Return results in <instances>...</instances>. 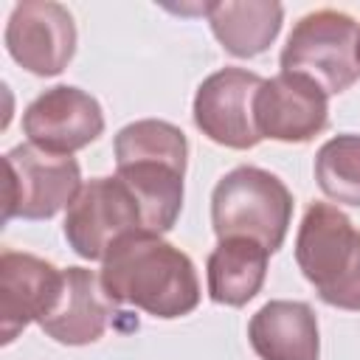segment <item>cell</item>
I'll return each instance as SVG.
<instances>
[{"mask_svg":"<svg viewBox=\"0 0 360 360\" xmlns=\"http://www.w3.org/2000/svg\"><path fill=\"white\" fill-rule=\"evenodd\" d=\"M98 276L115 304H129L160 321L183 318L200 304L194 262L158 233H132L112 245Z\"/></svg>","mask_w":360,"mask_h":360,"instance_id":"6da1fadb","label":"cell"},{"mask_svg":"<svg viewBox=\"0 0 360 360\" xmlns=\"http://www.w3.org/2000/svg\"><path fill=\"white\" fill-rule=\"evenodd\" d=\"M115 174L129 186L143 211L149 233L174 228L183 211V177L188 163V141L180 127L160 118H141L118 129Z\"/></svg>","mask_w":360,"mask_h":360,"instance_id":"7a4b0ae2","label":"cell"},{"mask_svg":"<svg viewBox=\"0 0 360 360\" xmlns=\"http://www.w3.org/2000/svg\"><path fill=\"white\" fill-rule=\"evenodd\" d=\"M295 262L323 304L360 312V228L338 205H307L295 233Z\"/></svg>","mask_w":360,"mask_h":360,"instance_id":"3957f363","label":"cell"},{"mask_svg":"<svg viewBox=\"0 0 360 360\" xmlns=\"http://www.w3.org/2000/svg\"><path fill=\"white\" fill-rule=\"evenodd\" d=\"M292 222V194L284 180L259 166L231 169L211 191V225L217 239H253L276 253Z\"/></svg>","mask_w":360,"mask_h":360,"instance_id":"277c9868","label":"cell"},{"mask_svg":"<svg viewBox=\"0 0 360 360\" xmlns=\"http://www.w3.org/2000/svg\"><path fill=\"white\" fill-rule=\"evenodd\" d=\"M281 70L312 79L326 96L360 79V22L346 11L318 8L304 14L281 51Z\"/></svg>","mask_w":360,"mask_h":360,"instance_id":"5b68a950","label":"cell"},{"mask_svg":"<svg viewBox=\"0 0 360 360\" xmlns=\"http://www.w3.org/2000/svg\"><path fill=\"white\" fill-rule=\"evenodd\" d=\"M62 233L76 256L87 262H104V256L121 239L132 233H149L143 211L129 186L112 177H93L82 186L76 200L65 211Z\"/></svg>","mask_w":360,"mask_h":360,"instance_id":"8992f818","label":"cell"},{"mask_svg":"<svg viewBox=\"0 0 360 360\" xmlns=\"http://www.w3.org/2000/svg\"><path fill=\"white\" fill-rule=\"evenodd\" d=\"M6 208L8 219H51L68 208L82 191V169L70 155H53L34 143H20L6 152Z\"/></svg>","mask_w":360,"mask_h":360,"instance_id":"52a82bcc","label":"cell"},{"mask_svg":"<svg viewBox=\"0 0 360 360\" xmlns=\"http://www.w3.org/2000/svg\"><path fill=\"white\" fill-rule=\"evenodd\" d=\"M264 79L248 68H222L205 76L194 93L197 129L228 149H253L262 135L253 115V101Z\"/></svg>","mask_w":360,"mask_h":360,"instance_id":"ba28073f","label":"cell"},{"mask_svg":"<svg viewBox=\"0 0 360 360\" xmlns=\"http://www.w3.org/2000/svg\"><path fill=\"white\" fill-rule=\"evenodd\" d=\"M8 56L34 76H56L76 53V22L62 3L22 0L6 22Z\"/></svg>","mask_w":360,"mask_h":360,"instance_id":"9c48e42d","label":"cell"},{"mask_svg":"<svg viewBox=\"0 0 360 360\" xmlns=\"http://www.w3.org/2000/svg\"><path fill=\"white\" fill-rule=\"evenodd\" d=\"M22 132L28 135V143L45 152L73 155L104 132V112L87 90L56 84L25 107Z\"/></svg>","mask_w":360,"mask_h":360,"instance_id":"30bf717a","label":"cell"},{"mask_svg":"<svg viewBox=\"0 0 360 360\" xmlns=\"http://www.w3.org/2000/svg\"><path fill=\"white\" fill-rule=\"evenodd\" d=\"M253 115L262 138L307 143L329 124V96L301 73H276L256 93Z\"/></svg>","mask_w":360,"mask_h":360,"instance_id":"8fae6325","label":"cell"},{"mask_svg":"<svg viewBox=\"0 0 360 360\" xmlns=\"http://www.w3.org/2000/svg\"><path fill=\"white\" fill-rule=\"evenodd\" d=\"M65 270L20 250L0 253V323L8 346L28 323H39L62 292Z\"/></svg>","mask_w":360,"mask_h":360,"instance_id":"7c38bea8","label":"cell"},{"mask_svg":"<svg viewBox=\"0 0 360 360\" xmlns=\"http://www.w3.org/2000/svg\"><path fill=\"white\" fill-rule=\"evenodd\" d=\"M124 312L104 292L101 276L87 267H68L62 278V292L53 309L39 321V329L62 346L96 343Z\"/></svg>","mask_w":360,"mask_h":360,"instance_id":"4fadbf2b","label":"cell"},{"mask_svg":"<svg viewBox=\"0 0 360 360\" xmlns=\"http://www.w3.org/2000/svg\"><path fill=\"white\" fill-rule=\"evenodd\" d=\"M248 340L259 360H318V318L307 301H267L248 323Z\"/></svg>","mask_w":360,"mask_h":360,"instance_id":"5bb4252c","label":"cell"},{"mask_svg":"<svg viewBox=\"0 0 360 360\" xmlns=\"http://www.w3.org/2000/svg\"><path fill=\"white\" fill-rule=\"evenodd\" d=\"M217 42L239 59L264 53L284 22V6L276 0H219L205 8Z\"/></svg>","mask_w":360,"mask_h":360,"instance_id":"9a60e30c","label":"cell"},{"mask_svg":"<svg viewBox=\"0 0 360 360\" xmlns=\"http://www.w3.org/2000/svg\"><path fill=\"white\" fill-rule=\"evenodd\" d=\"M267 259L270 250L253 239H219L205 262L211 301L222 307H245L253 301L264 284Z\"/></svg>","mask_w":360,"mask_h":360,"instance_id":"2e32d148","label":"cell"},{"mask_svg":"<svg viewBox=\"0 0 360 360\" xmlns=\"http://www.w3.org/2000/svg\"><path fill=\"white\" fill-rule=\"evenodd\" d=\"M315 183L329 200L360 208V135L343 132L318 149Z\"/></svg>","mask_w":360,"mask_h":360,"instance_id":"e0dca14e","label":"cell"}]
</instances>
